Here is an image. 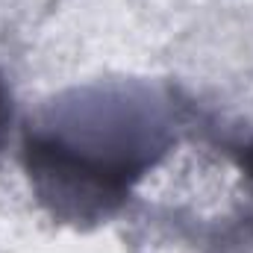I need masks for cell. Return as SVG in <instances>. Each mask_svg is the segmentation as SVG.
<instances>
[{"instance_id":"1","label":"cell","mask_w":253,"mask_h":253,"mask_svg":"<svg viewBox=\"0 0 253 253\" xmlns=\"http://www.w3.org/2000/svg\"><path fill=\"white\" fill-rule=\"evenodd\" d=\"M80 124L36 126L24 138V168L36 197L56 221L100 224L115 215L132 186L165 153L168 138L144 100L77 103Z\"/></svg>"},{"instance_id":"2","label":"cell","mask_w":253,"mask_h":253,"mask_svg":"<svg viewBox=\"0 0 253 253\" xmlns=\"http://www.w3.org/2000/svg\"><path fill=\"white\" fill-rule=\"evenodd\" d=\"M9 121H12V106H9V94L0 83V150H3V141H6V132H9Z\"/></svg>"}]
</instances>
